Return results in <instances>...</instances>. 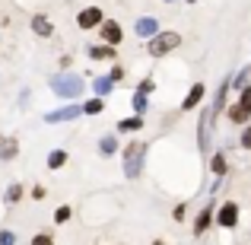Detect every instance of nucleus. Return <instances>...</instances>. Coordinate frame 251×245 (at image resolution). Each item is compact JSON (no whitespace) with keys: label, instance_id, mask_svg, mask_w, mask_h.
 Returning <instances> with one entry per match:
<instances>
[{"label":"nucleus","instance_id":"f257e3e1","mask_svg":"<svg viewBox=\"0 0 251 245\" xmlns=\"http://www.w3.org/2000/svg\"><path fill=\"white\" fill-rule=\"evenodd\" d=\"M143 160H147V143L134 140L130 147H124V175L137 178L143 172Z\"/></svg>","mask_w":251,"mask_h":245},{"label":"nucleus","instance_id":"f03ea898","mask_svg":"<svg viewBox=\"0 0 251 245\" xmlns=\"http://www.w3.org/2000/svg\"><path fill=\"white\" fill-rule=\"evenodd\" d=\"M51 89H54L61 99H80L83 77H76V74H57L54 80H51Z\"/></svg>","mask_w":251,"mask_h":245},{"label":"nucleus","instance_id":"7ed1b4c3","mask_svg":"<svg viewBox=\"0 0 251 245\" xmlns=\"http://www.w3.org/2000/svg\"><path fill=\"white\" fill-rule=\"evenodd\" d=\"M178 45H181V35H178V32H156V35L150 38L147 51L153 57H162V54H169V51H175Z\"/></svg>","mask_w":251,"mask_h":245},{"label":"nucleus","instance_id":"20e7f679","mask_svg":"<svg viewBox=\"0 0 251 245\" xmlns=\"http://www.w3.org/2000/svg\"><path fill=\"white\" fill-rule=\"evenodd\" d=\"M216 223H220L223 229H232L235 223H239V204L235 201H226L220 207V217H216Z\"/></svg>","mask_w":251,"mask_h":245},{"label":"nucleus","instance_id":"39448f33","mask_svg":"<svg viewBox=\"0 0 251 245\" xmlns=\"http://www.w3.org/2000/svg\"><path fill=\"white\" fill-rule=\"evenodd\" d=\"M76 115H80V105H67V109L48 111V115H45V121H48V124H57V121H74Z\"/></svg>","mask_w":251,"mask_h":245},{"label":"nucleus","instance_id":"423d86ee","mask_svg":"<svg viewBox=\"0 0 251 245\" xmlns=\"http://www.w3.org/2000/svg\"><path fill=\"white\" fill-rule=\"evenodd\" d=\"M76 23H80V29H96V26L102 23V10H99V6H89V10L80 13V19H76Z\"/></svg>","mask_w":251,"mask_h":245},{"label":"nucleus","instance_id":"0eeeda50","mask_svg":"<svg viewBox=\"0 0 251 245\" xmlns=\"http://www.w3.org/2000/svg\"><path fill=\"white\" fill-rule=\"evenodd\" d=\"M213 223V201H207V207L197 214V223H194V236H201V233H207V226Z\"/></svg>","mask_w":251,"mask_h":245},{"label":"nucleus","instance_id":"6e6552de","mask_svg":"<svg viewBox=\"0 0 251 245\" xmlns=\"http://www.w3.org/2000/svg\"><path fill=\"white\" fill-rule=\"evenodd\" d=\"M134 29H137V35H143V38H153L156 32H159V23H156L153 16H143L140 23L134 26Z\"/></svg>","mask_w":251,"mask_h":245},{"label":"nucleus","instance_id":"1a4fd4ad","mask_svg":"<svg viewBox=\"0 0 251 245\" xmlns=\"http://www.w3.org/2000/svg\"><path fill=\"white\" fill-rule=\"evenodd\" d=\"M203 92H207V89H203V83H194V86H191V92H188V99L181 102V109H184V111H191L194 105H201Z\"/></svg>","mask_w":251,"mask_h":245},{"label":"nucleus","instance_id":"9d476101","mask_svg":"<svg viewBox=\"0 0 251 245\" xmlns=\"http://www.w3.org/2000/svg\"><path fill=\"white\" fill-rule=\"evenodd\" d=\"M102 35H105V42H108V45H118V42H121V26H118V23H105L102 26Z\"/></svg>","mask_w":251,"mask_h":245},{"label":"nucleus","instance_id":"9b49d317","mask_svg":"<svg viewBox=\"0 0 251 245\" xmlns=\"http://www.w3.org/2000/svg\"><path fill=\"white\" fill-rule=\"evenodd\" d=\"M137 128H143V118H140V115H134V118H124V121H118V131H121V134H127V131H137Z\"/></svg>","mask_w":251,"mask_h":245},{"label":"nucleus","instance_id":"f8f14e48","mask_svg":"<svg viewBox=\"0 0 251 245\" xmlns=\"http://www.w3.org/2000/svg\"><path fill=\"white\" fill-rule=\"evenodd\" d=\"M32 29H35L38 35H51V23L45 16H35V19H32Z\"/></svg>","mask_w":251,"mask_h":245},{"label":"nucleus","instance_id":"ddd939ff","mask_svg":"<svg viewBox=\"0 0 251 245\" xmlns=\"http://www.w3.org/2000/svg\"><path fill=\"white\" fill-rule=\"evenodd\" d=\"M64 163H67V153H64V150H54V153L48 156V169H61Z\"/></svg>","mask_w":251,"mask_h":245},{"label":"nucleus","instance_id":"4468645a","mask_svg":"<svg viewBox=\"0 0 251 245\" xmlns=\"http://www.w3.org/2000/svg\"><path fill=\"white\" fill-rule=\"evenodd\" d=\"M229 118H232L235 124H245L248 121V111L242 109V105H232V109H229Z\"/></svg>","mask_w":251,"mask_h":245},{"label":"nucleus","instance_id":"2eb2a0df","mask_svg":"<svg viewBox=\"0 0 251 245\" xmlns=\"http://www.w3.org/2000/svg\"><path fill=\"white\" fill-rule=\"evenodd\" d=\"M99 150H102V153L105 156H111V153H115V150H118V140H115V137H102V143H99Z\"/></svg>","mask_w":251,"mask_h":245},{"label":"nucleus","instance_id":"dca6fc26","mask_svg":"<svg viewBox=\"0 0 251 245\" xmlns=\"http://www.w3.org/2000/svg\"><path fill=\"white\" fill-rule=\"evenodd\" d=\"M92 86H96V92H99V96H108V92H111V86H115V83H111V77H108V80H105V77H99V80L92 83Z\"/></svg>","mask_w":251,"mask_h":245},{"label":"nucleus","instance_id":"f3484780","mask_svg":"<svg viewBox=\"0 0 251 245\" xmlns=\"http://www.w3.org/2000/svg\"><path fill=\"white\" fill-rule=\"evenodd\" d=\"M210 169H213L216 175H226V156L216 153V156H213V163H210Z\"/></svg>","mask_w":251,"mask_h":245},{"label":"nucleus","instance_id":"a211bd4d","mask_svg":"<svg viewBox=\"0 0 251 245\" xmlns=\"http://www.w3.org/2000/svg\"><path fill=\"white\" fill-rule=\"evenodd\" d=\"M16 140H3V147H0V156H3V160H13V156H16Z\"/></svg>","mask_w":251,"mask_h":245},{"label":"nucleus","instance_id":"6ab92c4d","mask_svg":"<svg viewBox=\"0 0 251 245\" xmlns=\"http://www.w3.org/2000/svg\"><path fill=\"white\" fill-rule=\"evenodd\" d=\"M102 109H105V102H102V99H92V102H86V105H83V111H86V115H99Z\"/></svg>","mask_w":251,"mask_h":245},{"label":"nucleus","instance_id":"aec40b11","mask_svg":"<svg viewBox=\"0 0 251 245\" xmlns=\"http://www.w3.org/2000/svg\"><path fill=\"white\" fill-rule=\"evenodd\" d=\"M239 105L248 111V118H251V86H245V89H242V96H239Z\"/></svg>","mask_w":251,"mask_h":245},{"label":"nucleus","instance_id":"412c9836","mask_svg":"<svg viewBox=\"0 0 251 245\" xmlns=\"http://www.w3.org/2000/svg\"><path fill=\"white\" fill-rule=\"evenodd\" d=\"M92 57H115V48H105V45H96V48H89Z\"/></svg>","mask_w":251,"mask_h":245},{"label":"nucleus","instance_id":"4be33fe9","mask_svg":"<svg viewBox=\"0 0 251 245\" xmlns=\"http://www.w3.org/2000/svg\"><path fill=\"white\" fill-rule=\"evenodd\" d=\"M134 109H137V111H143V109H147V92H140V89H137V96H134Z\"/></svg>","mask_w":251,"mask_h":245},{"label":"nucleus","instance_id":"5701e85b","mask_svg":"<svg viewBox=\"0 0 251 245\" xmlns=\"http://www.w3.org/2000/svg\"><path fill=\"white\" fill-rule=\"evenodd\" d=\"M19 194H23V188H19V185H13V188L6 191V201H10V204H16V201H19Z\"/></svg>","mask_w":251,"mask_h":245},{"label":"nucleus","instance_id":"b1692460","mask_svg":"<svg viewBox=\"0 0 251 245\" xmlns=\"http://www.w3.org/2000/svg\"><path fill=\"white\" fill-rule=\"evenodd\" d=\"M242 147H245V150H251V124H248L245 131H242Z\"/></svg>","mask_w":251,"mask_h":245},{"label":"nucleus","instance_id":"393cba45","mask_svg":"<svg viewBox=\"0 0 251 245\" xmlns=\"http://www.w3.org/2000/svg\"><path fill=\"white\" fill-rule=\"evenodd\" d=\"M32 245H54V242H51V236H35V239H32Z\"/></svg>","mask_w":251,"mask_h":245},{"label":"nucleus","instance_id":"a878e982","mask_svg":"<svg viewBox=\"0 0 251 245\" xmlns=\"http://www.w3.org/2000/svg\"><path fill=\"white\" fill-rule=\"evenodd\" d=\"M64 220H70V207H61V210H57V223H64Z\"/></svg>","mask_w":251,"mask_h":245},{"label":"nucleus","instance_id":"bb28decb","mask_svg":"<svg viewBox=\"0 0 251 245\" xmlns=\"http://www.w3.org/2000/svg\"><path fill=\"white\" fill-rule=\"evenodd\" d=\"M0 245H13V233H0Z\"/></svg>","mask_w":251,"mask_h":245},{"label":"nucleus","instance_id":"cd10ccee","mask_svg":"<svg viewBox=\"0 0 251 245\" xmlns=\"http://www.w3.org/2000/svg\"><path fill=\"white\" fill-rule=\"evenodd\" d=\"M121 77H124V70H121V67H115V70H111V83H118Z\"/></svg>","mask_w":251,"mask_h":245},{"label":"nucleus","instance_id":"c85d7f7f","mask_svg":"<svg viewBox=\"0 0 251 245\" xmlns=\"http://www.w3.org/2000/svg\"><path fill=\"white\" fill-rule=\"evenodd\" d=\"M0 147H3V137H0Z\"/></svg>","mask_w":251,"mask_h":245},{"label":"nucleus","instance_id":"c756f323","mask_svg":"<svg viewBox=\"0 0 251 245\" xmlns=\"http://www.w3.org/2000/svg\"><path fill=\"white\" fill-rule=\"evenodd\" d=\"M188 3H194V0H188Z\"/></svg>","mask_w":251,"mask_h":245},{"label":"nucleus","instance_id":"7c9ffc66","mask_svg":"<svg viewBox=\"0 0 251 245\" xmlns=\"http://www.w3.org/2000/svg\"><path fill=\"white\" fill-rule=\"evenodd\" d=\"M166 3H172V0H166Z\"/></svg>","mask_w":251,"mask_h":245}]
</instances>
